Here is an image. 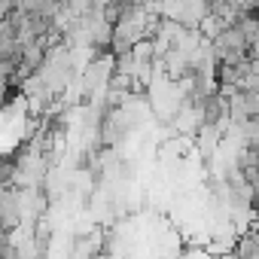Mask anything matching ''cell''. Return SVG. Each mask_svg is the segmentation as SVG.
I'll list each match as a JSON object with an SVG mask.
<instances>
[]
</instances>
